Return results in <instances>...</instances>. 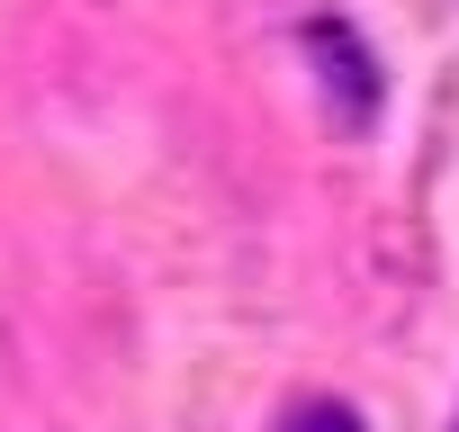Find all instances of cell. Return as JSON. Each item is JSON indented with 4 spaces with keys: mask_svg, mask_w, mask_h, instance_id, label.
Returning a JSON list of instances; mask_svg holds the SVG:
<instances>
[{
    "mask_svg": "<svg viewBox=\"0 0 459 432\" xmlns=\"http://www.w3.org/2000/svg\"><path fill=\"white\" fill-rule=\"evenodd\" d=\"M289 432H360V414H351V405H298Z\"/></svg>",
    "mask_w": 459,
    "mask_h": 432,
    "instance_id": "cell-1",
    "label": "cell"
},
{
    "mask_svg": "<svg viewBox=\"0 0 459 432\" xmlns=\"http://www.w3.org/2000/svg\"><path fill=\"white\" fill-rule=\"evenodd\" d=\"M450 432H459V423H450Z\"/></svg>",
    "mask_w": 459,
    "mask_h": 432,
    "instance_id": "cell-2",
    "label": "cell"
}]
</instances>
